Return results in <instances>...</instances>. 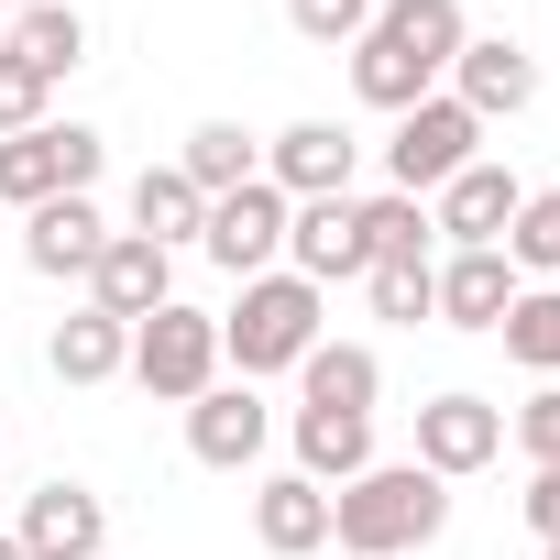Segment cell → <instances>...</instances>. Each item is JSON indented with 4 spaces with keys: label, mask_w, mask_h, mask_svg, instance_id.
<instances>
[{
    "label": "cell",
    "mask_w": 560,
    "mask_h": 560,
    "mask_svg": "<svg viewBox=\"0 0 560 560\" xmlns=\"http://www.w3.org/2000/svg\"><path fill=\"white\" fill-rule=\"evenodd\" d=\"M472 45L462 0H374V23L352 45V100L363 110H418L451 89V56Z\"/></svg>",
    "instance_id": "cell-1"
},
{
    "label": "cell",
    "mask_w": 560,
    "mask_h": 560,
    "mask_svg": "<svg viewBox=\"0 0 560 560\" xmlns=\"http://www.w3.org/2000/svg\"><path fill=\"white\" fill-rule=\"evenodd\" d=\"M440 527H451V483L418 472V462H374V472L330 483V538H341L352 560H407V549H429Z\"/></svg>",
    "instance_id": "cell-2"
},
{
    "label": "cell",
    "mask_w": 560,
    "mask_h": 560,
    "mask_svg": "<svg viewBox=\"0 0 560 560\" xmlns=\"http://www.w3.org/2000/svg\"><path fill=\"white\" fill-rule=\"evenodd\" d=\"M319 287L308 275H242V308L220 319V363L242 374V385H264V374H298L330 330H319Z\"/></svg>",
    "instance_id": "cell-3"
},
{
    "label": "cell",
    "mask_w": 560,
    "mask_h": 560,
    "mask_svg": "<svg viewBox=\"0 0 560 560\" xmlns=\"http://www.w3.org/2000/svg\"><path fill=\"white\" fill-rule=\"evenodd\" d=\"M462 165H483V121L440 89V100H418V110H396V143H385V187L396 198H440Z\"/></svg>",
    "instance_id": "cell-4"
},
{
    "label": "cell",
    "mask_w": 560,
    "mask_h": 560,
    "mask_svg": "<svg viewBox=\"0 0 560 560\" xmlns=\"http://www.w3.org/2000/svg\"><path fill=\"white\" fill-rule=\"evenodd\" d=\"M132 385L165 396V407H198L220 385V319L209 308H176V298L154 319H132Z\"/></svg>",
    "instance_id": "cell-5"
},
{
    "label": "cell",
    "mask_w": 560,
    "mask_h": 560,
    "mask_svg": "<svg viewBox=\"0 0 560 560\" xmlns=\"http://www.w3.org/2000/svg\"><path fill=\"white\" fill-rule=\"evenodd\" d=\"M100 187V132L89 121H34L0 143V198L12 209H45V198H89Z\"/></svg>",
    "instance_id": "cell-6"
},
{
    "label": "cell",
    "mask_w": 560,
    "mask_h": 560,
    "mask_svg": "<svg viewBox=\"0 0 560 560\" xmlns=\"http://www.w3.org/2000/svg\"><path fill=\"white\" fill-rule=\"evenodd\" d=\"M287 220H298V198L275 187V176H253V187L209 198V231H198V253H209L220 275H275V253H287Z\"/></svg>",
    "instance_id": "cell-7"
},
{
    "label": "cell",
    "mask_w": 560,
    "mask_h": 560,
    "mask_svg": "<svg viewBox=\"0 0 560 560\" xmlns=\"http://www.w3.org/2000/svg\"><path fill=\"white\" fill-rule=\"evenodd\" d=\"M494 451H505V407H494V396H462V385H451V396L418 407V472L462 483V472H483Z\"/></svg>",
    "instance_id": "cell-8"
},
{
    "label": "cell",
    "mask_w": 560,
    "mask_h": 560,
    "mask_svg": "<svg viewBox=\"0 0 560 560\" xmlns=\"http://www.w3.org/2000/svg\"><path fill=\"white\" fill-rule=\"evenodd\" d=\"M287 275H308V287L330 298V287H363L374 275V253H363V209L352 198H298V220H287Z\"/></svg>",
    "instance_id": "cell-9"
},
{
    "label": "cell",
    "mask_w": 560,
    "mask_h": 560,
    "mask_svg": "<svg viewBox=\"0 0 560 560\" xmlns=\"http://www.w3.org/2000/svg\"><path fill=\"white\" fill-rule=\"evenodd\" d=\"M451 100H462L472 121H516V110L538 100V56H527L516 34H472V45L451 56Z\"/></svg>",
    "instance_id": "cell-10"
},
{
    "label": "cell",
    "mask_w": 560,
    "mask_h": 560,
    "mask_svg": "<svg viewBox=\"0 0 560 560\" xmlns=\"http://www.w3.org/2000/svg\"><path fill=\"white\" fill-rule=\"evenodd\" d=\"M12 538H23V560H100L110 505H100L89 483H67V472H56V483H34V494H23V527H12Z\"/></svg>",
    "instance_id": "cell-11"
},
{
    "label": "cell",
    "mask_w": 560,
    "mask_h": 560,
    "mask_svg": "<svg viewBox=\"0 0 560 560\" xmlns=\"http://www.w3.org/2000/svg\"><path fill=\"white\" fill-rule=\"evenodd\" d=\"M264 440H275V407H264L253 385H209V396L187 407V451H198L209 472H253Z\"/></svg>",
    "instance_id": "cell-12"
},
{
    "label": "cell",
    "mask_w": 560,
    "mask_h": 560,
    "mask_svg": "<svg viewBox=\"0 0 560 560\" xmlns=\"http://www.w3.org/2000/svg\"><path fill=\"white\" fill-rule=\"evenodd\" d=\"M165 298H176V253H154L143 231H110L100 264H89V308H110V319H154Z\"/></svg>",
    "instance_id": "cell-13"
},
{
    "label": "cell",
    "mask_w": 560,
    "mask_h": 560,
    "mask_svg": "<svg viewBox=\"0 0 560 560\" xmlns=\"http://www.w3.org/2000/svg\"><path fill=\"white\" fill-rule=\"evenodd\" d=\"M352 165H363V143H352L341 121H287V132L264 143V176L287 187V198H341Z\"/></svg>",
    "instance_id": "cell-14"
},
{
    "label": "cell",
    "mask_w": 560,
    "mask_h": 560,
    "mask_svg": "<svg viewBox=\"0 0 560 560\" xmlns=\"http://www.w3.org/2000/svg\"><path fill=\"white\" fill-rule=\"evenodd\" d=\"M516 198H527V187H516L505 165H462V176L429 198V231H451V253H494L505 220H516Z\"/></svg>",
    "instance_id": "cell-15"
},
{
    "label": "cell",
    "mask_w": 560,
    "mask_h": 560,
    "mask_svg": "<svg viewBox=\"0 0 560 560\" xmlns=\"http://www.w3.org/2000/svg\"><path fill=\"white\" fill-rule=\"evenodd\" d=\"M253 538H264L275 560L330 549V483H308V472H264V483H253Z\"/></svg>",
    "instance_id": "cell-16"
},
{
    "label": "cell",
    "mask_w": 560,
    "mask_h": 560,
    "mask_svg": "<svg viewBox=\"0 0 560 560\" xmlns=\"http://www.w3.org/2000/svg\"><path fill=\"white\" fill-rule=\"evenodd\" d=\"M100 242H110L100 198H45V209H23V264H34V275H89Z\"/></svg>",
    "instance_id": "cell-17"
},
{
    "label": "cell",
    "mask_w": 560,
    "mask_h": 560,
    "mask_svg": "<svg viewBox=\"0 0 560 560\" xmlns=\"http://www.w3.org/2000/svg\"><path fill=\"white\" fill-rule=\"evenodd\" d=\"M0 56L56 89V78L89 67V12H78V0H34V12H12V45H0Z\"/></svg>",
    "instance_id": "cell-18"
},
{
    "label": "cell",
    "mask_w": 560,
    "mask_h": 560,
    "mask_svg": "<svg viewBox=\"0 0 560 560\" xmlns=\"http://www.w3.org/2000/svg\"><path fill=\"white\" fill-rule=\"evenodd\" d=\"M45 363H56V385H110V374H132V319H110V308H78V319H56Z\"/></svg>",
    "instance_id": "cell-19"
},
{
    "label": "cell",
    "mask_w": 560,
    "mask_h": 560,
    "mask_svg": "<svg viewBox=\"0 0 560 560\" xmlns=\"http://www.w3.org/2000/svg\"><path fill=\"white\" fill-rule=\"evenodd\" d=\"M287 440H298V472H308V483H352V472H374V418L298 407V418H287Z\"/></svg>",
    "instance_id": "cell-20"
},
{
    "label": "cell",
    "mask_w": 560,
    "mask_h": 560,
    "mask_svg": "<svg viewBox=\"0 0 560 560\" xmlns=\"http://www.w3.org/2000/svg\"><path fill=\"white\" fill-rule=\"evenodd\" d=\"M505 308H516V264L505 253H451L440 264V319L451 330H494Z\"/></svg>",
    "instance_id": "cell-21"
},
{
    "label": "cell",
    "mask_w": 560,
    "mask_h": 560,
    "mask_svg": "<svg viewBox=\"0 0 560 560\" xmlns=\"http://www.w3.org/2000/svg\"><path fill=\"white\" fill-rule=\"evenodd\" d=\"M132 231H143L154 253H176V242L209 231V198L187 187V165H143V176H132Z\"/></svg>",
    "instance_id": "cell-22"
},
{
    "label": "cell",
    "mask_w": 560,
    "mask_h": 560,
    "mask_svg": "<svg viewBox=\"0 0 560 560\" xmlns=\"http://www.w3.org/2000/svg\"><path fill=\"white\" fill-rule=\"evenodd\" d=\"M298 385H308V407L374 418V396H385V363H374V341H319V352L298 363Z\"/></svg>",
    "instance_id": "cell-23"
},
{
    "label": "cell",
    "mask_w": 560,
    "mask_h": 560,
    "mask_svg": "<svg viewBox=\"0 0 560 560\" xmlns=\"http://www.w3.org/2000/svg\"><path fill=\"white\" fill-rule=\"evenodd\" d=\"M176 165H187V187H198V198H231V187H253V176H264V143H253L242 121H198Z\"/></svg>",
    "instance_id": "cell-24"
},
{
    "label": "cell",
    "mask_w": 560,
    "mask_h": 560,
    "mask_svg": "<svg viewBox=\"0 0 560 560\" xmlns=\"http://www.w3.org/2000/svg\"><path fill=\"white\" fill-rule=\"evenodd\" d=\"M494 341H505V363H527V374L560 385V287H516V308L494 319Z\"/></svg>",
    "instance_id": "cell-25"
},
{
    "label": "cell",
    "mask_w": 560,
    "mask_h": 560,
    "mask_svg": "<svg viewBox=\"0 0 560 560\" xmlns=\"http://www.w3.org/2000/svg\"><path fill=\"white\" fill-rule=\"evenodd\" d=\"M516 275H538V287H560V187H538V198H516V220H505V242H494Z\"/></svg>",
    "instance_id": "cell-26"
},
{
    "label": "cell",
    "mask_w": 560,
    "mask_h": 560,
    "mask_svg": "<svg viewBox=\"0 0 560 560\" xmlns=\"http://www.w3.org/2000/svg\"><path fill=\"white\" fill-rule=\"evenodd\" d=\"M352 209H363V253L374 264H429V198L385 187V198H352Z\"/></svg>",
    "instance_id": "cell-27"
},
{
    "label": "cell",
    "mask_w": 560,
    "mask_h": 560,
    "mask_svg": "<svg viewBox=\"0 0 560 560\" xmlns=\"http://www.w3.org/2000/svg\"><path fill=\"white\" fill-rule=\"evenodd\" d=\"M363 298H374V319H440V264H374L363 275Z\"/></svg>",
    "instance_id": "cell-28"
},
{
    "label": "cell",
    "mask_w": 560,
    "mask_h": 560,
    "mask_svg": "<svg viewBox=\"0 0 560 560\" xmlns=\"http://www.w3.org/2000/svg\"><path fill=\"white\" fill-rule=\"evenodd\" d=\"M287 23H298L308 45H363V23H374V0H287Z\"/></svg>",
    "instance_id": "cell-29"
},
{
    "label": "cell",
    "mask_w": 560,
    "mask_h": 560,
    "mask_svg": "<svg viewBox=\"0 0 560 560\" xmlns=\"http://www.w3.org/2000/svg\"><path fill=\"white\" fill-rule=\"evenodd\" d=\"M45 100H56V89H45L34 67H12V56H0V143H12V132H34V121H45Z\"/></svg>",
    "instance_id": "cell-30"
},
{
    "label": "cell",
    "mask_w": 560,
    "mask_h": 560,
    "mask_svg": "<svg viewBox=\"0 0 560 560\" xmlns=\"http://www.w3.org/2000/svg\"><path fill=\"white\" fill-rule=\"evenodd\" d=\"M505 429H516V451H527V462H560V385H538Z\"/></svg>",
    "instance_id": "cell-31"
},
{
    "label": "cell",
    "mask_w": 560,
    "mask_h": 560,
    "mask_svg": "<svg viewBox=\"0 0 560 560\" xmlns=\"http://www.w3.org/2000/svg\"><path fill=\"white\" fill-rule=\"evenodd\" d=\"M527 527H538V538H560V462H538V472H527Z\"/></svg>",
    "instance_id": "cell-32"
},
{
    "label": "cell",
    "mask_w": 560,
    "mask_h": 560,
    "mask_svg": "<svg viewBox=\"0 0 560 560\" xmlns=\"http://www.w3.org/2000/svg\"><path fill=\"white\" fill-rule=\"evenodd\" d=\"M0 560H23V538H12V527H0Z\"/></svg>",
    "instance_id": "cell-33"
},
{
    "label": "cell",
    "mask_w": 560,
    "mask_h": 560,
    "mask_svg": "<svg viewBox=\"0 0 560 560\" xmlns=\"http://www.w3.org/2000/svg\"><path fill=\"white\" fill-rule=\"evenodd\" d=\"M538 560H560V538H538Z\"/></svg>",
    "instance_id": "cell-34"
},
{
    "label": "cell",
    "mask_w": 560,
    "mask_h": 560,
    "mask_svg": "<svg viewBox=\"0 0 560 560\" xmlns=\"http://www.w3.org/2000/svg\"><path fill=\"white\" fill-rule=\"evenodd\" d=\"M0 12H34V0H0Z\"/></svg>",
    "instance_id": "cell-35"
}]
</instances>
